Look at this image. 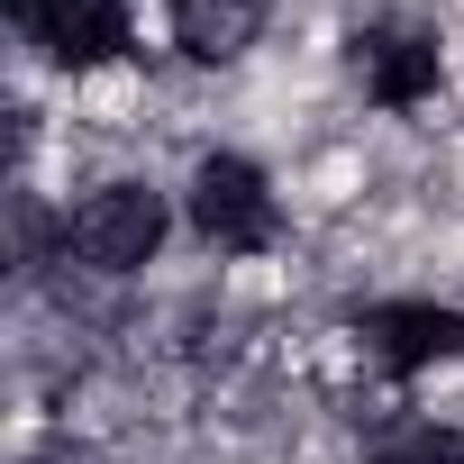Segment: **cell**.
Instances as JSON below:
<instances>
[{
  "instance_id": "cell-2",
  "label": "cell",
  "mask_w": 464,
  "mask_h": 464,
  "mask_svg": "<svg viewBox=\"0 0 464 464\" xmlns=\"http://www.w3.org/2000/svg\"><path fill=\"white\" fill-rule=\"evenodd\" d=\"M73 256L92 265V274H137L155 246H164V200L146 191V182H110V191H92L82 209H73Z\"/></svg>"
},
{
  "instance_id": "cell-7",
  "label": "cell",
  "mask_w": 464,
  "mask_h": 464,
  "mask_svg": "<svg viewBox=\"0 0 464 464\" xmlns=\"http://www.w3.org/2000/svg\"><path fill=\"white\" fill-rule=\"evenodd\" d=\"M373 464H464V437H446V428H401Z\"/></svg>"
},
{
  "instance_id": "cell-5",
  "label": "cell",
  "mask_w": 464,
  "mask_h": 464,
  "mask_svg": "<svg viewBox=\"0 0 464 464\" xmlns=\"http://www.w3.org/2000/svg\"><path fill=\"white\" fill-rule=\"evenodd\" d=\"M355 337L392 364V373H428L446 355H464V310H437V301H382L355 319Z\"/></svg>"
},
{
  "instance_id": "cell-4",
  "label": "cell",
  "mask_w": 464,
  "mask_h": 464,
  "mask_svg": "<svg viewBox=\"0 0 464 464\" xmlns=\"http://www.w3.org/2000/svg\"><path fill=\"white\" fill-rule=\"evenodd\" d=\"M355 73L382 110H419L437 92V37L410 19H373V28H355Z\"/></svg>"
},
{
  "instance_id": "cell-6",
  "label": "cell",
  "mask_w": 464,
  "mask_h": 464,
  "mask_svg": "<svg viewBox=\"0 0 464 464\" xmlns=\"http://www.w3.org/2000/svg\"><path fill=\"white\" fill-rule=\"evenodd\" d=\"M256 28H265L256 0H173V46L191 64H237L256 46Z\"/></svg>"
},
{
  "instance_id": "cell-1",
  "label": "cell",
  "mask_w": 464,
  "mask_h": 464,
  "mask_svg": "<svg viewBox=\"0 0 464 464\" xmlns=\"http://www.w3.org/2000/svg\"><path fill=\"white\" fill-rule=\"evenodd\" d=\"M191 227H200L209 246H227V256H256V246H274V237H283L274 182H265L246 155H209V164L191 173Z\"/></svg>"
},
{
  "instance_id": "cell-3",
  "label": "cell",
  "mask_w": 464,
  "mask_h": 464,
  "mask_svg": "<svg viewBox=\"0 0 464 464\" xmlns=\"http://www.w3.org/2000/svg\"><path fill=\"white\" fill-rule=\"evenodd\" d=\"M10 19L55 64H110V55H128V10H119V0H10Z\"/></svg>"
}]
</instances>
